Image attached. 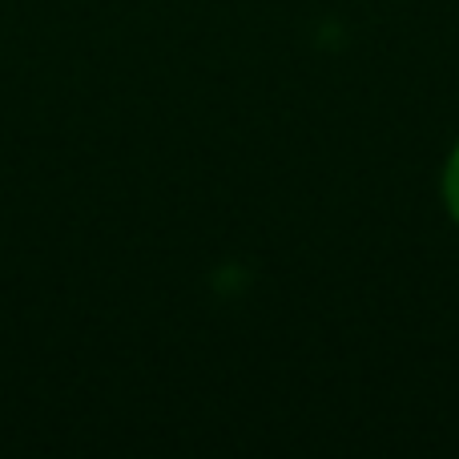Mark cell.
<instances>
[{"instance_id":"1","label":"cell","mask_w":459,"mask_h":459,"mask_svg":"<svg viewBox=\"0 0 459 459\" xmlns=\"http://www.w3.org/2000/svg\"><path fill=\"white\" fill-rule=\"evenodd\" d=\"M447 190H452V210L459 214V153H455V161H452V182H447Z\"/></svg>"}]
</instances>
